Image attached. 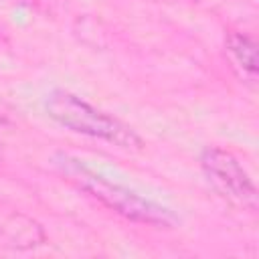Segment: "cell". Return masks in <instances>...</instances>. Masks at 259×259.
I'll return each mask as SVG.
<instances>
[{
	"label": "cell",
	"instance_id": "obj_2",
	"mask_svg": "<svg viewBox=\"0 0 259 259\" xmlns=\"http://www.w3.org/2000/svg\"><path fill=\"white\" fill-rule=\"evenodd\" d=\"M45 111L47 115L59 123L61 127L89 136L95 140H103L107 144H113L123 150H140L142 138L121 119L93 107L85 99L65 91V89H53L45 99Z\"/></svg>",
	"mask_w": 259,
	"mask_h": 259
},
{
	"label": "cell",
	"instance_id": "obj_4",
	"mask_svg": "<svg viewBox=\"0 0 259 259\" xmlns=\"http://www.w3.org/2000/svg\"><path fill=\"white\" fill-rule=\"evenodd\" d=\"M225 55L231 63V69L237 77L247 83L251 89L257 87V73H259V55L257 42L245 32H229L225 36Z\"/></svg>",
	"mask_w": 259,
	"mask_h": 259
},
{
	"label": "cell",
	"instance_id": "obj_1",
	"mask_svg": "<svg viewBox=\"0 0 259 259\" xmlns=\"http://www.w3.org/2000/svg\"><path fill=\"white\" fill-rule=\"evenodd\" d=\"M53 162L59 168V172L79 190L87 192L91 198H95L97 202H101L103 206H107L109 210L117 212L127 221L152 225V227H164V229L174 227L178 221L168 206L154 202L146 196H140L138 192L130 190L119 182L107 180L105 176L81 164V160L77 158H71L67 154H55Z\"/></svg>",
	"mask_w": 259,
	"mask_h": 259
},
{
	"label": "cell",
	"instance_id": "obj_3",
	"mask_svg": "<svg viewBox=\"0 0 259 259\" xmlns=\"http://www.w3.org/2000/svg\"><path fill=\"white\" fill-rule=\"evenodd\" d=\"M200 168L208 184L239 208L257 210V188L239 158L223 148L208 146L200 152Z\"/></svg>",
	"mask_w": 259,
	"mask_h": 259
},
{
	"label": "cell",
	"instance_id": "obj_5",
	"mask_svg": "<svg viewBox=\"0 0 259 259\" xmlns=\"http://www.w3.org/2000/svg\"><path fill=\"white\" fill-rule=\"evenodd\" d=\"M14 223L16 225H10V219L4 223V233H6L8 241L12 243V247L26 249V247L38 245L45 239L40 227L34 221H30L22 214H14Z\"/></svg>",
	"mask_w": 259,
	"mask_h": 259
}]
</instances>
